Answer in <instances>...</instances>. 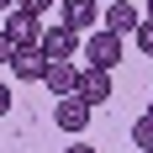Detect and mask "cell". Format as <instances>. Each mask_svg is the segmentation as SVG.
Here are the masks:
<instances>
[{
    "label": "cell",
    "mask_w": 153,
    "mask_h": 153,
    "mask_svg": "<svg viewBox=\"0 0 153 153\" xmlns=\"http://www.w3.org/2000/svg\"><path fill=\"white\" fill-rule=\"evenodd\" d=\"M79 58H85V69H100V74H111V69L122 63V37H111L106 27L85 32V42H79Z\"/></svg>",
    "instance_id": "6da1fadb"
},
{
    "label": "cell",
    "mask_w": 153,
    "mask_h": 153,
    "mask_svg": "<svg viewBox=\"0 0 153 153\" xmlns=\"http://www.w3.org/2000/svg\"><path fill=\"white\" fill-rule=\"evenodd\" d=\"M48 63H63V58H79V32H69L63 21H48L42 27V42H37Z\"/></svg>",
    "instance_id": "7a4b0ae2"
},
{
    "label": "cell",
    "mask_w": 153,
    "mask_h": 153,
    "mask_svg": "<svg viewBox=\"0 0 153 153\" xmlns=\"http://www.w3.org/2000/svg\"><path fill=\"white\" fill-rule=\"evenodd\" d=\"M42 27H48L42 16H32V11H21V5H11V16H5V27H0V32L11 37V48H37V42H42Z\"/></svg>",
    "instance_id": "3957f363"
},
{
    "label": "cell",
    "mask_w": 153,
    "mask_h": 153,
    "mask_svg": "<svg viewBox=\"0 0 153 153\" xmlns=\"http://www.w3.org/2000/svg\"><path fill=\"white\" fill-rule=\"evenodd\" d=\"M100 27H106L111 37H132V32L143 27V5L137 0H111L106 11H100Z\"/></svg>",
    "instance_id": "277c9868"
},
{
    "label": "cell",
    "mask_w": 153,
    "mask_h": 153,
    "mask_svg": "<svg viewBox=\"0 0 153 153\" xmlns=\"http://www.w3.org/2000/svg\"><path fill=\"white\" fill-rule=\"evenodd\" d=\"M58 21L69 32H95L100 27V5L95 0H58Z\"/></svg>",
    "instance_id": "5b68a950"
},
{
    "label": "cell",
    "mask_w": 153,
    "mask_h": 153,
    "mask_svg": "<svg viewBox=\"0 0 153 153\" xmlns=\"http://www.w3.org/2000/svg\"><path fill=\"white\" fill-rule=\"evenodd\" d=\"M90 116H95V111L85 106L79 95H63L58 106H53V122H58V132H85V127H90Z\"/></svg>",
    "instance_id": "8992f818"
},
{
    "label": "cell",
    "mask_w": 153,
    "mask_h": 153,
    "mask_svg": "<svg viewBox=\"0 0 153 153\" xmlns=\"http://www.w3.org/2000/svg\"><path fill=\"white\" fill-rule=\"evenodd\" d=\"M74 95H79L90 111H95V106H106V100H111V74H100V69H79Z\"/></svg>",
    "instance_id": "52a82bcc"
},
{
    "label": "cell",
    "mask_w": 153,
    "mask_h": 153,
    "mask_svg": "<svg viewBox=\"0 0 153 153\" xmlns=\"http://www.w3.org/2000/svg\"><path fill=\"white\" fill-rule=\"evenodd\" d=\"M11 74L21 79V85H42V74H48V58L37 53V48H16V53H11Z\"/></svg>",
    "instance_id": "ba28073f"
},
{
    "label": "cell",
    "mask_w": 153,
    "mask_h": 153,
    "mask_svg": "<svg viewBox=\"0 0 153 153\" xmlns=\"http://www.w3.org/2000/svg\"><path fill=\"white\" fill-rule=\"evenodd\" d=\"M42 85L53 90V100H63V95H74V85H79V63H74V58H63V63H48Z\"/></svg>",
    "instance_id": "9c48e42d"
},
{
    "label": "cell",
    "mask_w": 153,
    "mask_h": 153,
    "mask_svg": "<svg viewBox=\"0 0 153 153\" xmlns=\"http://www.w3.org/2000/svg\"><path fill=\"white\" fill-rule=\"evenodd\" d=\"M132 143H137V153H153V116H137L132 122Z\"/></svg>",
    "instance_id": "30bf717a"
},
{
    "label": "cell",
    "mask_w": 153,
    "mask_h": 153,
    "mask_svg": "<svg viewBox=\"0 0 153 153\" xmlns=\"http://www.w3.org/2000/svg\"><path fill=\"white\" fill-rule=\"evenodd\" d=\"M132 37H137V53H143V58H153V21H148V16H143V27L132 32Z\"/></svg>",
    "instance_id": "8fae6325"
},
{
    "label": "cell",
    "mask_w": 153,
    "mask_h": 153,
    "mask_svg": "<svg viewBox=\"0 0 153 153\" xmlns=\"http://www.w3.org/2000/svg\"><path fill=\"white\" fill-rule=\"evenodd\" d=\"M16 5H21V11H32V16H48V11H53V0H16Z\"/></svg>",
    "instance_id": "7c38bea8"
},
{
    "label": "cell",
    "mask_w": 153,
    "mask_h": 153,
    "mask_svg": "<svg viewBox=\"0 0 153 153\" xmlns=\"http://www.w3.org/2000/svg\"><path fill=\"white\" fill-rule=\"evenodd\" d=\"M11 53H16V48H11V37L0 32V63H5V69H11Z\"/></svg>",
    "instance_id": "4fadbf2b"
},
{
    "label": "cell",
    "mask_w": 153,
    "mask_h": 153,
    "mask_svg": "<svg viewBox=\"0 0 153 153\" xmlns=\"http://www.w3.org/2000/svg\"><path fill=\"white\" fill-rule=\"evenodd\" d=\"M0 116H11V85H0Z\"/></svg>",
    "instance_id": "5bb4252c"
},
{
    "label": "cell",
    "mask_w": 153,
    "mask_h": 153,
    "mask_svg": "<svg viewBox=\"0 0 153 153\" xmlns=\"http://www.w3.org/2000/svg\"><path fill=\"white\" fill-rule=\"evenodd\" d=\"M63 153H95V143H69Z\"/></svg>",
    "instance_id": "9a60e30c"
},
{
    "label": "cell",
    "mask_w": 153,
    "mask_h": 153,
    "mask_svg": "<svg viewBox=\"0 0 153 153\" xmlns=\"http://www.w3.org/2000/svg\"><path fill=\"white\" fill-rule=\"evenodd\" d=\"M143 16H148V21H153V0H143Z\"/></svg>",
    "instance_id": "2e32d148"
},
{
    "label": "cell",
    "mask_w": 153,
    "mask_h": 153,
    "mask_svg": "<svg viewBox=\"0 0 153 153\" xmlns=\"http://www.w3.org/2000/svg\"><path fill=\"white\" fill-rule=\"evenodd\" d=\"M11 5H16V0H0V11H11Z\"/></svg>",
    "instance_id": "e0dca14e"
},
{
    "label": "cell",
    "mask_w": 153,
    "mask_h": 153,
    "mask_svg": "<svg viewBox=\"0 0 153 153\" xmlns=\"http://www.w3.org/2000/svg\"><path fill=\"white\" fill-rule=\"evenodd\" d=\"M143 116H153V100H148V111H143Z\"/></svg>",
    "instance_id": "ac0fdd59"
}]
</instances>
